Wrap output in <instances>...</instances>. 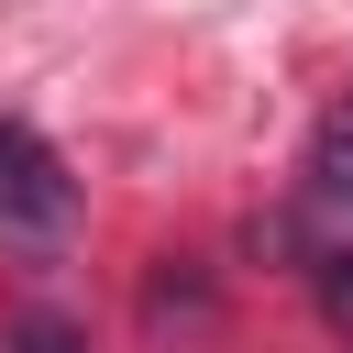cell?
Segmentation results:
<instances>
[{
  "label": "cell",
  "instance_id": "6da1fadb",
  "mask_svg": "<svg viewBox=\"0 0 353 353\" xmlns=\"http://www.w3.org/2000/svg\"><path fill=\"white\" fill-rule=\"evenodd\" d=\"M66 221H77V176L33 121H0V243H66Z\"/></svg>",
  "mask_w": 353,
  "mask_h": 353
},
{
  "label": "cell",
  "instance_id": "7a4b0ae2",
  "mask_svg": "<svg viewBox=\"0 0 353 353\" xmlns=\"http://www.w3.org/2000/svg\"><path fill=\"white\" fill-rule=\"evenodd\" d=\"M309 210L353 232V99H342V110L309 132Z\"/></svg>",
  "mask_w": 353,
  "mask_h": 353
},
{
  "label": "cell",
  "instance_id": "3957f363",
  "mask_svg": "<svg viewBox=\"0 0 353 353\" xmlns=\"http://www.w3.org/2000/svg\"><path fill=\"white\" fill-rule=\"evenodd\" d=\"M11 353H88V331L55 320V309H33V320H11Z\"/></svg>",
  "mask_w": 353,
  "mask_h": 353
},
{
  "label": "cell",
  "instance_id": "277c9868",
  "mask_svg": "<svg viewBox=\"0 0 353 353\" xmlns=\"http://www.w3.org/2000/svg\"><path fill=\"white\" fill-rule=\"evenodd\" d=\"M320 309L353 331V243H342V254H320Z\"/></svg>",
  "mask_w": 353,
  "mask_h": 353
}]
</instances>
